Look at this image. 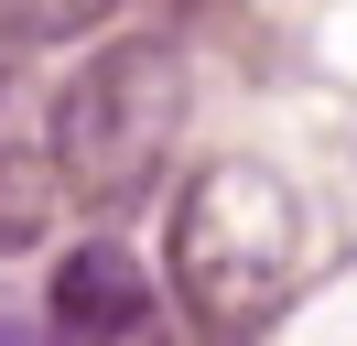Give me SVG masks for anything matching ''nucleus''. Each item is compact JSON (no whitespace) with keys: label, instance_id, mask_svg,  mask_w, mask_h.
I'll return each mask as SVG.
<instances>
[{"label":"nucleus","instance_id":"1","mask_svg":"<svg viewBox=\"0 0 357 346\" xmlns=\"http://www.w3.org/2000/svg\"><path fill=\"white\" fill-rule=\"evenodd\" d=\"M292 249H303V216L260 163L195 173V195L174 206V281H184V314L206 336H249V324L282 314Z\"/></svg>","mask_w":357,"mask_h":346},{"label":"nucleus","instance_id":"2","mask_svg":"<svg viewBox=\"0 0 357 346\" xmlns=\"http://www.w3.org/2000/svg\"><path fill=\"white\" fill-rule=\"evenodd\" d=\"M184 130V54L162 33H130L54 98V173L76 195H141Z\"/></svg>","mask_w":357,"mask_h":346},{"label":"nucleus","instance_id":"3","mask_svg":"<svg viewBox=\"0 0 357 346\" xmlns=\"http://www.w3.org/2000/svg\"><path fill=\"white\" fill-rule=\"evenodd\" d=\"M54 336L66 346H130V336H152V271H141L119 238L66 249L54 260Z\"/></svg>","mask_w":357,"mask_h":346},{"label":"nucleus","instance_id":"4","mask_svg":"<svg viewBox=\"0 0 357 346\" xmlns=\"http://www.w3.org/2000/svg\"><path fill=\"white\" fill-rule=\"evenodd\" d=\"M98 11H109V0H0V33L11 43H66V33H87Z\"/></svg>","mask_w":357,"mask_h":346},{"label":"nucleus","instance_id":"5","mask_svg":"<svg viewBox=\"0 0 357 346\" xmlns=\"http://www.w3.org/2000/svg\"><path fill=\"white\" fill-rule=\"evenodd\" d=\"M0 173H11V76H0ZM0 238H22V227H11V206H0Z\"/></svg>","mask_w":357,"mask_h":346},{"label":"nucleus","instance_id":"6","mask_svg":"<svg viewBox=\"0 0 357 346\" xmlns=\"http://www.w3.org/2000/svg\"><path fill=\"white\" fill-rule=\"evenodd\" d=\"M130 346H162V324H152V336H130Z\"/></svg>","mask_w":357,"mask_h":346},{"label":"nucleus","instance_id":"7","mask_svg":"<svg viewBox=\"0 0 357 346\" xmlns=\"http://www.w3.org/2000/svg\"><path fill=\"white\" fill-rule=\"evenodd\" d=\"M0 346H22V336H11V324H0Z\"/></svg>","mask_w":357,"mask_h":346}]
</instances>
